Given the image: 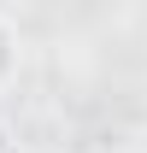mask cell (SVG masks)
I'll use <instances>...</instances> for the list:
<instances>
[{
  "label": "cell",
  "instance_id": "cell-1",
  "mask_svg": "<svg viewBox=\"0 0 147 153\" xmlns=\"http://www.w3.org/2000/svg\"><path fill=\"white\" fill-rule=\"evenodd\" d=\"M18 65H24V53H18V30H12V18L0 12V94L18 82Z\"/></svg>",
  "mask_w": 147,
  "mask_h": 153
}]
</instances>
